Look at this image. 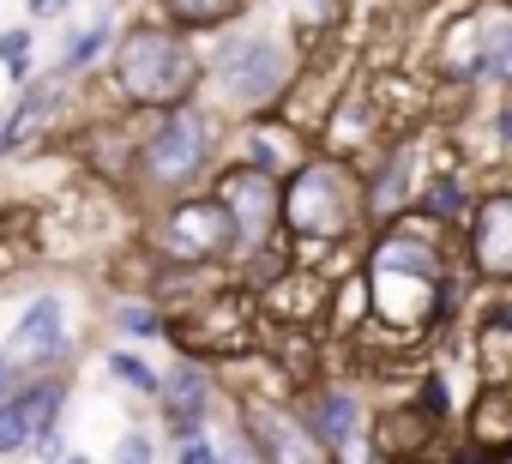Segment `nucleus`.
Segmentation results:
<instances>
[{
  "mask_svg": "<svg viewBox=\"0 0 512 464\" xmlns=\"http://www.w3.org/2000/svg\"><path fill=\"white\" fill-rule=\"evenodd\" d=\"M7 392H13V362L0 356V398H7Z\"/></svg>",
  "mask_w": 512,
  "mask_h": 464,
  "instance_id": "nucleus-20",
  "label": "nucleus"
},
{
  "mask_svg": "<svg viewBox=\"0 0 512 464\" xmlns=\"http://www.w3.org/2000/svg\"><path fill=\"white\" fill-rule=\"evenodd\" d=\"M103 43H109V31H103V25H97V31H85L79 43H67V67H85V61H91Z\"/></svg>",
  "mask_w": 512,
  "mask_h": 464,
  "instance_id": "nucleus-16",
  "label": "nucleus"
},
{
  "mask_svg": "<svg viewBox=\"0 0 512 464\" xmlns=\"http://www.w3.org/2000/svg\"><path fill=\"white\" fill-rule=\"evenodd\" d=\"M61 350H67L61 302H55V296H43V302H31V308H25V320H19V332H13V356H7V362H43V356H61Z\"/></svg>",
  "mask_w": 512,
  "mask_h": 464,
  "instance_id": "nucleus-9",
  "label": "nucleus"
},
{
  "mask_svg": "<svg viewBox=\"0 0 512 464\" xmlns=\"http://www.w3.org/2000/svg\"><path fill=\"white\" fill-rule=\"evenodd\" d=\"M482 73H494V79H506V73H512V25H500V31H494V49L482 55Z\"/></svg>",
  "mask_w": 512,
  "mask_h": 464,
  "instance_id": "nucleus-15",
  "label": "nucleus"
},
{
  "mask_svg": "<svg viewBox=\"0 0 512 464\" xmlns=\"http://www.w3.org/2000/svg\"><path fill=\"white\" fill-rule=\"evenodd\" d=\"M0 61H7L13 79H25L31 73V37L25 31H7V37H0Z\"/></svg>",
  "mask_w": 512,
  "mask_h": 464,
  "instance_id": "nucleus-13",
  "label": "nucleus"
},
{
  "mask_svg": "<svg viewBox=\"0 0 512 464\" xmlns=\"http://www.w3.org/2000/svg\"><path fill=\"white\" fill-rule=\"evenodd\" d=\"M121 85L139 97V103H169L193 85V61L175 37H157V31H139L127 49H121Z\"/></svg>",
  "mask_w": 512,
  "mask_h": 464,
  "instance_id": "nucleus-1",
  "label": "nucleus"
},
{
  "mask_svg": "<svg viewBox=\"0 0 512 464\" xmlns=\"http://www.w3.org/2000/svg\"><path fill=\"white\" fill-rule=\"evenodd\" d=\"M61 410V386H31L25 398L0 404V452H19L25 440H37Z\"/></svg>",
  "mask_w": 512,
  "mask_h": 464,
  "instance_id": "nucleus-7",
  "label": "nucleus"
},
{
  "mask_svg": "<svg viewBox=\"0 0 512 464\" xmlns=\"http://www.w3.org/2000/svg\"><path fill=\"white\" fill-rule=\"evenodd\" d=\"M476 266L488 278H512V193H488L476 211Z\"/></svg>",
  "mask_w": 512,
  "mask_h": 464,
  "instance_id": "nucleus-6",
  "label": "nucleus"
},
{
  "mask_svg": "<svg viewBox=\"0 0 512 464\" xmlns=\"http://www.w3.org/2000/svg\"><path fill=\"white\" fill-rule=\"evenodd\" d=\"M175 7V19H187V25H211V19H223L235 0H169Z\"/></svg>",
  "mask_w": 512,
  "mask_h": 464,
  "instance_id": "nucleus-12",
  "label": "nucleus"
},
{
  "mask_svg": "<svg viewBox=\"0 0 512 464\" xmlns=\"http://www.w3.org/2000/svg\"><path fill=\"white\" fill-rule=\"evenodd\" d=\"M428 205H434V211H458V187H452V181H440V193H434Z\"/></svg>",
  "mask_w": 512,
  "mask_h": 464,
  "instance_id": "nucleus-18",
  "label": "nucleus"
},
{
  "mask_svg": "<svg viewBox=\"0 0 512 464\" xmlns=\"http://www.w3.org/2000/svg\"><path fill=\"white\" fill-rule=\"evenodd\" d=\"M217 79H223L229 97L260 103V97H272L278 79H284V49H278V43H260V37L229 43V49L217 55Z\"/></svg>",
  "mask_w": 512,
  "mask_h": 464,
  "instance_id": "nucleus-3",
  "label": "nucleus"
},
{
  "mask_svg": "<svg viewBox=\"0 0 512 464\" xmlns=\"http://www.w3.org/2000/svg\"><path fill=\"white\" fill-rule=\"evenodd\" d=\"M284 217L302 236H338L344 217H350V175L338 163H314L296 175L290 199H284Z\"/></svg>",
  "mask_w": 512,
  "mask_h": 464,
  "instance_id": "nucleus-2",
  "label": "nucleus"
},
{
  "mask_svg": "<svg viewBox=\"0 0 512 464\" xmlns=\"http://www.w3.org/2000/svg\"><path fill=\"white\" fill-rule=\"evenodd\" d=\"M229 236H235V217H229V205L205 199V205H181V211L169 217V229H163V248H169L175 260H211V254H217Z\"/></svg>",
  "mask_w": 512,
  "mask_h": 464,
  "instance_id": "nucleus-4",
  "label": "nucleus"
},
{
  "mask_svg": "<svg viewBox=\"0 0 512 464\" xmlns=\"http://www.w3.org/2000/svg\"><path fill=\"white\" fill-rule=\"evenodd\" d=\"M109 368H115V380H127V386H139V392H151V386H157V374H151L139 356H121V350H115V356H109Z\"/></svg>",
  "mask_w": 512,
  "mask_h": 464,
  "instance_id": "nucleus-14",
  "label": "nucleus"
},
{
  "mask_svg": "<svg viewBox=\"0 0 512 464\" xmlns=\"http://www.w3.org/2000/svg\"><path fill=\"white\" fill-rule=\"evenodd\" d=\"M223 205H229V217L241 223V236H260V229L272 223V211H278V193H272V181H266L260 169H235V175L223 181Z\"/></svg>",
  "mask_w": 512,
  "mask_h": 464,
  "instance_id": "nucleus-8",
  "label": "nucleus"
},
{
  "mask_svg": "<svg viewBox=\"0 0 512 464\" xmlns=\"http://www.w3.org/2000/svg\"><path fill=\"white\" fill-rule=\"evenodd\" d=\"M199 404H205V374H199V368L169 374V416H175V422H193Z\"/></svg>",
  "mask_w": 512,
  "mask_h": 464,
  "instance_id": "nucleus-11",
  "label": "nucleus"
},
{
  "mask_svg": "<svg viewBox=\"0 0 512 464\" xmlns=\"http://www.w3.org/2000/svg\"><path fill=\"white\" fill-rule=\"evenodd\" d=\"M308 428H314L326 446H344V440L356 434V398H350V392H326V398H314Z\"/></svg>",
  "mask_w": 512,
  "mask_h": 464,
  "instance_id": "nucleus-10",
  "label": "nucleus"
},
{
  "mask_svg": "<svg viewBox=\"0 0 512 464\" xmlns=\"http://www.w3.org/2000/svg\"><path fill=\"white\" fill-rule=\"evenodd\" d=\"M61 7H73V0H31V13H37V19H55Z\"/></svg>",
  "mask_w": 512,
  "mask_h": 464,
  "instance_id": "nucleus-19",
  "label": "nucleus"
},
{
  "mask_svg": "<svg viewBox=\"0 0 512 464\" xmlns=\"http://www.w3.org/2000/svg\"><path fill=\"white\" fill-rule=\"evenodd\" d=\"M121 326H127V332H157V320H151L145 308H121Z\"/></svg>",
  "mask_w": 512,
  "mask_h": 464,
  "instance_id": "nucleus-17",
  "label": "nucleus"
},
{
  "mask_svg": "<svg viewBox=\"0 0 512 464\" xmlns=\"http://www.w3.org/2000/svg\"><path fill=\"white\" fill-rule=\"evenodd\" d=\"M199 157H205V121H199V115H169V127H157L151 145H145V169H151L157 181L193 175Z\"/></svg>",
  "mask_w": 512,
  "mask_h": 464,
  "instance_id": "nucleus-5",
  "label": "nucleus"
}]
</instances>
